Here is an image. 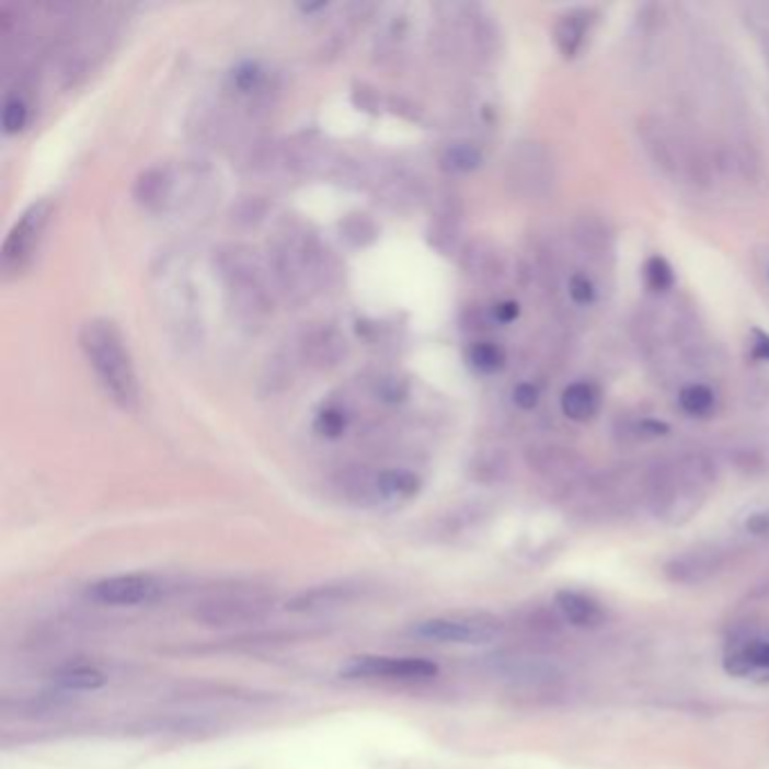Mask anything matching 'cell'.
Wrapping results in <instances>:
<instances>
[{"label":"cell","mask_w":769,"mask_h":769,"mask_svg":"<svg viewBox=\"0 0 769 769\" xmlns=\"http://www.w3.org/2000/svg\"><path fill=\"white\" fill-rule=\"evenodd\" d=\"M80 348L111 400L125 411H138L140 383L120 328L108 319H91L80 330Z\"/></svg>","instance_id":"6da1fadb"},{"label":"cell","mask_w":769,"mask_h":769,"mask_svg":"<svg viewBox=\"0 0 769 769\" xmlns=\"http://www.w3.org/2000/svg\"><path fill=\"white\" fill-rule=\"evenodd\" d=\"M411 634L434 643L454 645H485L502 634V621L492 613H472V617H438L420 621Z\"/></svg>","instance_id":"7a4b0ae2"},{"label":"cell","mask_w":769,"mask_h":769,"mask_svg":"<svg viewBox=\"0 0 769 769\" xmlns=\"http://www.w3.org/2000/svg\"><path fill=\"white\" fill-rule=\"evenodd\" d=\"M50 215H53L50 202H36L16 219L3 244V272L8 276L21 274L23 268H27V264L32 262L38 249V242H42L46 233Z\"/></svg>","instance_id":"3957f363"},{"label":"cell","mask_w":769,"mask_h":769,"mask_svg":"<svg viewBox=\"0 0 769 769\" xmlns=\"http://www.w3.org/2000/svg\"><path fill=\"white\" fill-rule=\"evenodd\" d=\"M438 673V664L420 657H357L338 670L345 679L383 681H432Z\"/></svg>","instance_id":"277c9868"},{"label":"cell","mask_w":769,"mask_h":769,"mask_svg":"<svg viewBox=\"0 0 769 769\" xmlns=\"http://www.w3.org/2000/svg\"><path fill=\"white\" fill-rule=\"evenodd\" d=\"M726 553L718 544H700L673 555L664 564L666 581L679 587H700L724 569Z\"/></svg>","instance_id":"5b68a950"},{"label":"cell","mask_w":769,"mask_h":769,"mask_svg":"<svg viewBox=\"0 0 769 769\" xmlns=\"http://www.w3.org/2000/svg\"><path fill=\"white\" fill-rule=\"evenodd\" d=\"M161 594V583L145 573H127V575H111L89 587V598L100 605H142L151 602Z\"/></svg>","instance_id":"8992f818"},{"label":"cell","mask_w":769,"mask_h":769,"mask_svg":"<svg viewBox=\"0 0 769 769\" xmlns=\"http://www.w3.org/2000/svg\"><path fill=\"white\" fill-rule=\"evenodd\" d=\"M555 609L562 613V619L573 628L594 630L605 623V607L592 598L589 594L575 589H560L555 594Z\"/></svg>","instance_id":"52a82bcc"},{"label":"cell","mask_w":769,"mask_h":769,"mask_svg":"<svg viewBox=\"0 0 769 769\" xmlns=\"http://www.w3.org/2000/svg\"><path fill=\"white\" fill-rule=\"evenodd\" d=\"M510 170L513 183L526 195H537L549 185V159L540 147H521L510 163Z\"/></svg>","instance_id":"ba28073f"},{"label":"cell","mask_w":769,"mask_h":769,"mask_svg":"<svg viewBox=\"0 0 769 769\" xmlns=\"http://www.w3.org/2000/svg\"><path fill=\"white\" fill-rule=\"evenodd\" d=\"M724 670L734 677L769 673V641L745 639L734 643L724 657Z\"/></svg>","instance_id":"9c48e42d"},{"label":"cell","mask_w":769,"mask_h":769,"mask_svg":"<svg viewBox=\"0 0 769 769\" xmlns=\"http://www.w3.org/2000/svg\"><path fill=\"white\" fill-rule=\"evenodd\" d=\"M528 463L547 479H571L581 472L583 458L564 447H535L528 451Z\"/></svg>","instance_id":"30bf717a"},{"label":"cell","mask_w":769,"mask_h":769,"mask_svg":"<svg viewBox=\"0 0 769 769\" xmlns=\"http://www.w3.org/2000/svg\"><path fill=\"white\" fill-rule=\"evenodd\" d=\"M562 413L573 422H587L600 409V393L589 381H573L560 398Z\"/></svg>","instance_id":"8fae6325"},{"label":"cell","mask_w":769,"mask_h":769,"mask_svg":"<svg viewBox=\"0 0 769 769\" xmlns=\"http://www.w3.org/2000/svg\"><path fill=\"white\" fill-rule=\"evenodd\" d=\"M592 21L589 10H573L560 19L555 25V44L564 57H575V53L583 48Z\"/></svg>","instance_id":"7c38bea8"},{"label":"cell","mask_w":769,"mask_h":769,"mask_svg":"<svg viewBox=\"0 0 769 769\" xmlns=\"http://www.w3.org/2000/svg\"><path fill=\"white\" fill-rule=\"evenodd\" d=\"M420 487V477L409 470H387L375 477V490L383 498H411Z\"/></svg>","instance_id":"4fadbf2b"},{"label":"cell","mask_w":769,"mask_h":769,"mask_svg":"<svg viewBox=\"0 0 769 769\" xmlns=\"http://www.w3.org/2000/svg\"><path fill=\"white\" fill-rule=\"evenodd\" d=\"M355 587L351 585H328V587H317L312 592H302L300 596H296L291 602H287V609L291 611H314V609H323L330 605H338L343 600H348V596H353Z\"/></svg>","instance_id":"5bb4252c"},{"label":"cell","mask_w":769,"mask_h":769,"mask_svg":"<svg viewBox=\"0 0 769 769\" xmlns=\"http://www.w3.org/2000/svg\"><path fill=\"white\" fill-rule=\"evenodd\" d=\"M679 406L690 417H711L715 413V391L707 383H688L679 391Z\"/></svg>","instance_id":"9a60e30c"},{"label":"cell","mask_w":769,"mask_h":769,"mask_svg":"<svg viewBox=\"0 0 769 769\" xmlns=\"http://www.w3.org/2000/svg\"><path fill=\"white\" fill-rule=\"evenodd\" d=\"M483 163V153L477 145L472 142H456L449 145L445 149V153L440 157V165L447 172L454 174H466V172H474L479 165Z\"/></svg>","instance_id":"2e32d148"},{"label":"cell","mask_w":769,"mask_h":769,"mask_svg":"<svg viewBox=\"0 0 769 769\" xmlns=\"http://www.w3.org/2000/svg\"><path fill=\"white\" fill-rule=\"evenodd\" d=\"M466 268H468V274H474V276L485 280V278H496L498 274H502L504 262H502V255H498L494 249H490L485 244H474L466 253Z\"/></svg>","instance_id":"e0dca14e"},{"label":"cell","mask_w":769,"mask_h":769,"mask_svg":"<svg viewBox=\"0 0 769 769\" xmlns=\"http://www.w3.org/2000/svg\"><path fill=\"white\" fill-rule=\"evenodd\" d=\"M643 280L652 294H668L675 287V272L666 257L652 255L643 264Z\"/></svg>","instance_id":"ac0fdd59"},{"label":"cell","mask_w":769,"mask_h":769,"mask_svg":"<svg viewBox=\"0 0 769 769\" xmlns=\"http://www.w3.org/2000/svg\"><path fill=\"white\" fill-rule=\"evenodd\" d=\"M55 684L64 690H97L106 684V677L95 668L74 666L57 673Z\"/></svg>","instance_id":"d6986e66"},{"label":"cell","mask_w":769,"mask_h":769,"mask_svg":"<svg viewBox=\"0 0 769 769\" xmlns=\"http://www.w3.org/2000/svg\"><path fill=\"white\" fill-rule=\"evenodd\" d=\"M470 364L479 372L492 375V372H498L506 366V353H504L502 345L483 341V343H477L474 348L470 351Z\"/></svg>","instance_id":"ffe728a7"},{"label":"cell","mask_w":769,"mask_h":769,"mask_svg":"<svg viewBox=\"0 0 769 769\" xmlns=\"http://www.w3.org/2000/svg\"><path fill=\"white\" fill-rule=\"evenodd\" d=\"M27 125V104L21 97H8L3 111V127L8 134H19Z\"/></svg>","instance_id":"44dd1931"},{"label":"cell","mask_w":769,"mask_h":769,"mask_svg":"<svg viewBox=\"0 0 769 769\" xmlns=\"http://www.w3.org/2000/svg\"><path fill=\"white\" fill-rule=\"evenodd\" d=\"M569 296L575 305H592L596 300V285L587 274H573L569 280Z\"/></svg>","instance_id":"7402d4cb"},{"label":"cell","mask_w":769,"mask_h":769,"mask_svg":"<svg viewBox=\"0 0 769 769\" xmlns=\"http://www.w3.org/2000/svg\"><path fill=\"white\" fill-rule=\"evenodd\" d=\"M317 429H319V434H323V436H328V438L341 436L343 429H345V417H343V413L336 411V409L323 411V413L319 415V420H317Z\"/></svg>","instance_id":"603a6c76"},{"label":"cell","mask_w":769,"mask_h":769,"mask_svg":"<svg viewBox=\"0 0 769 769\" xmlns=\"http://www.w3.org/2000/svg\"><path fill=\"white\" fill-rule=\"evenodd\" d=\"M513 400L521 411H532L537 404H540V389L530 381H524L513 391Z\"/></svg>","instance_id":"cb8c5ba5"},{"label":"cell","mask_w":769,"mask_h":769,"mask_svg":"<svg viewBox=\"0 0 769 769\" xmlns=\"http://www.w3.org/2000/svg\"><path fill=\"white\" fill-rule=\"evenodd\" d=\"M670 432V427L666 425V422L662 420H643L641 425L634 427V434L636 438H643V440H650V438H662Z\"/></svg>","instance_id":"d4e9b609"},{"label":"cell","mask_w":769,"mask_h":769,"mask_svg":"<svg viewBox=\"0 0 769 769\" xmlns=\"http://www.w3.org/2000/svg\"><path fill=\"white\" fill-rule=\"evenodd\" d=\"M236 82L242 91H253L260 82V70L255 64H244L242 68H238L236 72Z\"/></svg>","instance_id":"484cf974"},{"label":"cell","mask_w":769,"mask_h":769,"mask_svg":"<svg viewBox=\"0 0 769 769\" xmlns=\"http://www.w3.org/2000/svg\"><path fill=\"white\" fill-rule=\"evenodd\" d=\"M492 317L496 323H513L517 317H519V305L515 300H502V302H496L494 305V310H492Z\"/></svg>","instance_id":"4316f807"},{"label":"cell","mask_w":769,"mask_h":769,"mask_svg":"<svg viewBox=\"0 0 769 769\" xmlns=\"http://www.w3.org/2000/svg\"><path fill=\"white\" fill-rule=\"evenodd\" d=\"M751 336V357L758 361H769V334L754 330Z\"/></svg>","instance_id":"83f0119b"},{"label":"cell","mask_w":769,"mask_h":769,"mask_svg":"<svg viewBox=\"0 0 769 769\" xmlns=\"http://www.w3.org/2000/svg\"><path fill=\"white\" fill-rule=\"evenodd\" d=\"M747 530H749L751 535H758V537L769 535V513H756V515H751V517L747 519Z\"/></svg>","instance_id":"f1b7e54d"},{"label":"cell","mask_w":769,"mask_h":769,"mask_svg":"<svg viewBox=\"0 0 769 769\" xmlns=\"http://www.w3.org/2000/svg\"><path fill=\"white\" fill-rule=\"evenodd\" d=\"M762 53H765V59L769 61V34L762 38Z\"/></svg>","instance_id":"f546056e"}]
</instances>
